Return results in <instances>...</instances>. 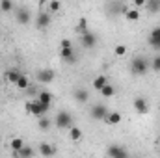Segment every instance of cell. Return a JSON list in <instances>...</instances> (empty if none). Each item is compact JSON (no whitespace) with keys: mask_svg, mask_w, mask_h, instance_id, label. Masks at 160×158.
<instances>
[{"mask_svg":"<svg viewBox=\"0 0 160 158\" xmlns=\"http://www.w3.org/2000/svg\"><path fill=\"white\" fill-rule=\"evenodd\" d=\"M77 28H78V34H80V36L88 34V21H86V19H80V21H78V26H77Z\"/></svg>","mask_w":160,"mask_h":158,"instance_id":"83f0119b","label":"cell"},{"mask_svg":"<svg viewBox=\"0 0 160 158\" xmlns=\"http://www.w3.org/2000/svg\"><path fill=\"white\" fill-rule=\"evenodd\" d=\"M114 54H116L118 58L125 56V54H127V45H116V47H114Z\"/></svg>","mask_w":160,"mask_h":158,"instance_id":"f1b7e54d","label":"cell"},{"mask_svg":"<svg viewBox=\"0 0 160 158\" xmlns=\"http://www.w3.org/2000/svg\"><path fill=\"white\" fill-rule=\"evenodd\" d=\"M38 125H39L41 130H48V128H50V125H52V121H50L48 117H39Z\"/></svg>","mask_w":160,"mask_h":158,"instance_id":"4316f807","label":"cell"},{"mask_svg":"<svg viewBox=\"0 0 160 158\" xmlns=\"http://www.w3.org/2000/svg\"><path fill=\"white\" fill-rule=\"evenodd\" d=\"M151 67H153V71H160V56H155V60H153Z\"/></svg>","mask_w":160,"mask_h":158,"instance_id":"4dcf8cb0","label":"cell"},{"mask_svg":"<svg viewBox=\"0 0 160 158\" xmlns=\"http://www.w3.org/2000/svg\"><path fill=\"white\" fill-rule=\"evenodd\" d=\"M60 56H62V60H65L67 63H75V62H77V56H75V50H73V48H62V50H60Z\"/></svg>","mask_w":160,"mask_h":158,"instance_id":"7c38bea8","label":"cell"},{"mask_svg":"<svg viewBox=\"0 0 160 158\" xmlns=\"http://www.w3.org/2000/svg\"><path fill=\"white\" fill-rule=\"evenodd\" d=\"M97 36L95 34H91V32H88V34H84V36H80V45L84 47V48H93L95 45H97Z\"/></svg>","mask_w":160,"mask_h":158,"instance_id":"52a82bcc","label":"cell"},{"mask_svg":"<svg viewBox=\"0 0 160 158\" xmlns=\"http://www.w3.org/2000/svg\"><path fill=\"white\" fill-rule=\"evenodd\" d=\"M38 101H39L43 106H48L50 108V102H52V95H50V91H47V89H43L38 93V97H36Z\"/></svg>","mask_w":160,"mask_h":158,"instance_id":"4fadbf2b","label":"cell"},{"mask_svg":"<svg viewBox=\"0 0 160 158\" xmlns=\"http://www.w3.org/2000/svg\"><path fill=\"white\" fill-rule=\"evenodd\" d=\"M130 71H132V75L143 77V75H147V71H149V62H147L145 58L138 56V58H134V60L130 62Z\"/></svg>","mask_w":160,"mask_h":158,"instance_id":"6da1fadb","label":"cell"},{"mask_svg":"<svg viewBox=\"0 0 160 158\" xmlns=\"http://www.w3.org/2000/svg\"><path fill=\"white\" fill-rule=\"evenodd\" d=\"M145 7L151 11V13H157V11H160V0H153V2H147L145 4Z\"/></svg>","mask_w":160,"mask_h":158,"instance_id":"484cf974","label":"cell"},{"mask_svg":"<svg viewBox=\"0 0 160 158\" xmlns=\"http://www.w3.org/2000/svg\"><path fill=\"white\" fill-rule=\"evenodd\" d=\"M145 0H134V9H140V7H145Z\"/></svg>","mask_w":160,"mask_h":158,"instance_id":"1f68e13d","label":"cell"},{"mask_svg":"<svg viewBox=\"0 0 160 158\" xmlns=\"http://www.w3.org/2000/svg\"><path fill=\"white\" fill-rule=\"evenodd\" d=\"M60 45H62V48H73V43H71V39H63Z\"/></svg>","mask_w":160,"mask_h":158,"instance_id":"d6a6232c","label":"cell"},{"mask_svg":"<svg viewBox=\"0 0 160 158\" xmlns=\"http://www.w3.org/2000/svg\"><path fill=\"white\" fill-rule=\"evenodd\" d=\"M38 80L43 82V84H50V82L54 80V71H50V69H41L39 73H38Z\"/></svg>","mask_w":160,"mask_h":158,"instance_id":"8fae6325","label":"cell"},{"mask_svg":"<svg viewBox=\"0 0 160 158\" xmlns=\"http://www.w3.org/2000/svg\"><path fill=\"white\" fill-rule=\"evenodd\" d=\"M108 156L110 158H128V153H127V149L125 147H121V145H110L108 147Z\"/></svg>","mask_w":160,"mask_h":158,"instance_id":"8992f818","label":"cell"},{"mask_svg":"<svg viewBox=\"0 0 160 158\" xmlns=\"http://www.w3.org/2000/svg\"><path fill=\"white\" fill-rule=\"evenodd\" d=\"M114 93H116V89H114V86H112V84H106V86L101 89V95H102V97H106V99H110Z\"/></svg>","mask_w":160,"mask_h":158,"instance_id":"cb8c5ba5","label":"cell"},{"mask_svg":"<svg viewBox=\"0 0 160 158\" xmlns=\"http://www.w3.org/2000/svg\"><path fill=\"white\" fill-rule=\"evenodd\" d=\"M17 21H19L21 24H28V22H30V11H28L26 7H21V9L17 11Z\"/></svg>","mask_w":160,"mask_h":158,"instance_id":"9a60e30c","label":"cell"},{"mask_svg":"<svg viewBox=\"0 0 160 158\" xmlns=\"http://www.w3.org/2000/svg\"><path fill=\"white\" fill-rule=\"evenodd\" d=\"M106 84H108V78H106L104 75H99V77H95V80H93V87H95L97 91H101Z\"/></svg>","mask_w":160,"mask_h":158,"instance_id":"44dd1931","label":"cell"},{"mask_svg":"<svg viewBox=\"0 0 160 158\" xmlns=\"http://www.w3.org/2000/svg\"><path fill=\"white\" fill-rule=\"evenodd\" d=\"M19 89H28L30 87V80H28V77L26 75H21V78H19V82L15 84Z\"/></svg>","mask_w":160,"mask_h":158,"instance_id":"603a6c76","label":"cell"},{"mask_svg":"<svg viewBox=\"0 0 160 158\" xmlns=\"http://www.w3.org/2000/svg\"><path fill=\"white\" fill-rule=\"evenodd\" d=\"M134 110H136L138 114H147V110H149V104H147V101H145L143 97H138V99H134Z\"/></svg>","mask_w":160,"mask_h":158,"instance_id":"30bf717a","label":"cell"},{"mask_svg":"<svg viewBox=\"0 0 160 158\" xmlns=\"http://www.w3.org/2000/svg\"><path fill=\"white\" fill-rule=\"evenodd\" d=\"M21 71H17V69H9V71H6V80L9 82V84H17L19 78H21Z\"/></svg>","mask_w":160,"mask_h":158,"instance_id":"2e32d148","label":"cell"},{"mask_svg":"<svg viewBox=\"0 0 160 158\" xmlns=\"http://www.w3.org/2000/svg\"><path fill=\"white\" fill-rule=\"evenodd\" d=\"M38 151H39L41 156H45V158H50V156H54V155H56V147H54L52 143H47V141L39 143Z\"/></svg>","mask_w":160,"mask_h":158,"instance_id":"ba28073f","label":"cell"},{"mask_svg":"<svg viewBox=\"0 0 160 158\" xmlns=\"http://www.w3.org/2000/svg\"><path fill=\"white\" fill-rule=\"evenodd\" d=\"M108 112H110V110H108L104 104H101V102H99V104H95V106L91 108V117L97 119V121H104L106 116H108Z\"/></svg>","mask_w":160,"mask_h":158,"instance_id":"277c9868","label":"cell"},{"mask_svg":"<svg viewBox=\"0 0 160 158\" xmlns=\"http://www.w3.org/2000/svg\"><path fill=\"white\" fill-rule=\"evenodd\" d=\"M36 26L39 30H45L47 26H50V13L48 11H41L36 15Z\"/></svg>","mask_w":160,"mask_h":158,"instance_id":"5b68a950","label":"cell"},{"mask_svg":"<svg viewBox=\"0 0 160 158\" xmlns=\"http://www.w3.org/2000/svg\"><path fill=\"white\" fill-rule=\"evenodd\" d=\"M69 138H71L73 141H80V140H82V128L71 126V128H69Z\"/></svg>","mask_w":160,"mask_h":158,"instance_id":"7402d4cb","label":"cell"},{"mask_svg":"<svg viewBox=\"0 0 160 158\" xmlns=\"http://www.w3.org/2000/svg\"><path fill=\"white\" fill-rule=\"evenodd\" d=\"M149 45L155 50H160V26L151 30V34H149Z\"/></svg>","mask_w":160,"mask_h":158,"instance_id":"9c48e42d","label":"cell"},{"mask_svg":"<svg viewBox=\"0 0 160 158\" xmlns=\"http://www.w3.org/2000/svg\"><path fill=\"white\" fill-rule=\"evenodd\" d=\"M140 17H142V15H140V9H134V7H132V9L128 7V11L125 13V19H127V21H130V22L140 21Z\"/></svg>","mask_w":160,"mask_h":158,"instance_id":"d6986e66","label":"cell"},{"mask_svg":"<svg viewBox=\"0 0 160 158\" xmlns=\"http://www.w3.org/2000/svg\"><path fill=\"white\" fill-rule=\"evenodd\" d=\"M34 155H36V149L30 147V145H24V147L17 153V156L15 158H34Z\"/></svg>","mask_w":160,"mask_h":158,"instance_id":"5bb4252c","label":"cell"},{"mask_svg":"<svg viewBox=\"0 0 160 158\" xmlns=\"http://www.w3.org/2000/svg\"><path fill=\"white\" fill-rule=\"evenodd\" d=\"M24 108H26L28 114H32V116H36V117H45V114L48 112V106H43L38 99L28 101V102L24 104Z\"/></svg>","mask_w":160,"mask_h":158,"instance_id":"7a4b0ae2","label":"cell"},{"mask_svg":"<svg viewBox=\"0 0 160 158\" xmlns=\"http://www.w3.org/2000/svg\"><path fill=\"white\" fill-rule=\"evenodd\" d=\"M54 125L58 128H71L73 126V116L69 112H58L54 117Z\"/></svg>","mask_w":160,"mask_h":158,"instance_id":"3957f363","label":"cell"},{"mask_svg":"<svg viewBox=\"0 0 160 158\" xmlns=\"http://www.w3.org/2000/svg\"><path fill=\"white\" fill-rule=\"evenodd\" d=\"M62 9V4L58 2V0H50L48 2V13L52 15V13H56V11H60Z\"/></svg>","mask_w":160,"mask_h":158,"instance_id":"d4e9b609","label":"cell"},{"mask_svg":"<svg viewBox=\"0 0 160 158\" xmlns=\"http://www.w3.org/2000/svg\"><path fill=\"white\" fill-rule=\"evenodd\" d=\"M75 99L78 101V102H88L89 101V93H88V89H84V87H80V89H77L75 91Z\"/></svg>","mask_w":160,"mask_h":158,"instance_id":"ac0fdd59","label":"cell"},{"mask_svg":"<svg viewBox=\"0 0 160 158\" xmlns=\"http://www.w3.org/2000/svg\"><path fill=\"white\" fill-rule=\"evenodd\" d=\"M9 147H11V151H13V153H19V151L24 147V141H22V138H11V141H9Z\"/></svg>","mask_w":160,"mask_h":158,"instance_id":"ffe728a7","label":"cell"},{"mask_svg":"<svg viewBox=\"0 0 160 158\" xmlns=\"http://www.w3.org/2000/svg\"><path fill=\"white\" fill-rule=\"evenodd\" d=\"M121 114L119 112H108V116L104 119V123H108V125H119L121 123Z\"/></svg>","mask_w":160,"mask_h":158,"instance_id":"e0dca14e","label":"cell"},{"mask_svg":"<svg viewBox=\"0 0 160 158\" xmlns=\"http://www.w3.org/2000/svg\"><path fill=\"white\" fill-rule=\"evenodd\" d=\"M0 9L6 11V13L11 11V9H13V2H11V0H2V2H0Z\"/></svg>","mask_w":160,"mask_h":158,"instance_id":"f546056e","label":"cell"}]
</instances>
